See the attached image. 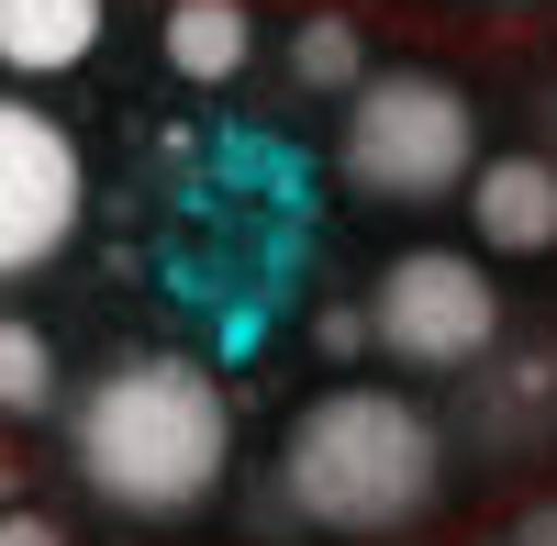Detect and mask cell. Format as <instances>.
<instances>
[{
  "label": "cell",
  "instance_id": "8",
  "mask_svg": "<svg viewBox=\"0 0 557 546\" xmlns=\"http://www.w3.org/2000/svg\"><path fill=\"white\" fill-rule=\"evenodd\" d=\"M157 57H168V78H190V89L246 78V57H257V0H168Z\"/></svg>",
  "mask_w": 557,
  "mask_h": 546
},
{
  "label": "cell",
  "instance_id": "2",
  "mask_svg": "<svg viewBox=\"0 0 557 546\" xmlns=\"http://www.w3.org/2000/svg\"><path fill=\"white\" fill-rule=\"evenodd\" d=\"M446 502V435L412 390L335 380L278 435V513L335 546H391Z\"/></svg>",
  "mask_w": 557,
  "mask_h": 546
},
{
  "label": "cell",
  "instance_id": "10",
  "mask_svg": "<svg viewBox=\"0 0 557 546\" xmlns=\"http://www.w3.org/2000/svg\"><path fill=\"white\" fill-rule=\"evenodd\" d=\"M290 78L312 89V101H346V89L368 78V34L346 12H301L290 23Z\"/></svg>",
  "mask_w": 557,
  "mask_h": 546
},
{
  "label": "cell",
  "instance_id": "11",
  "mask_svg": "<svg viewBox=\"0 0 557 546\" xmlns=\"http://www.w3.org/2000/svg\"><path fill=\"white\" fill-rule=\"evenodd\" d=\"M312 346H323V357H357V346H368V312H357V301L312 312Z\"/></svg>",
  "mask_w": 557,
  "mask_h": 546
},
{
  "label": "cell",
  "instance_id": "5",
  "mask_svg": "<svg viewBox=\"0 0 557 546\" xmlns=\"http://www.w3.org/2000/svg\"><path fill=\"white\" fill-rule=\"evenodd\" d=\"M89 223V167H78V134L23 101V89H0V290L45 280Z\"/></svg>",
  "mask_w": 557,
  "mask_h": 546
},
{
  "label": "cell",
  "instance_id": "14",
  "mask_svg": "<svg viewBox=\"0 0 557 546\" xmlns=\"http://www.w3.org/2000/svg\"><path fill=\"white\" fill-rule=\"evenodd\" d=\"M535 123H546V157H557V78H546V112H535Z\"/></svg>",
  "mask_w": 557,
  "mask_h": 546
},
{
  "label": "cell",
  "instance_id": "12",
  "mask_svg": "<svg viewBox=\"0 0 557 546\" xmlns=\"http://www.w3.org/2000/svg\"><path fill=\"white\" fill-rule=\"evenodd\" d=\"M0 546H67V524L34 513V502H12V513H0Z\"/></svg>",
  "mask_w": 557,
  "mask_h": 546
},
{
  "label": "cell",
  "instance_id": "1",
  "mask_svg": "<svg viewBox=\"0 0 557 546\" xmlns=\"http://www.w3.org/2000/svg\"><path fill=\"white\" fill-rule=\"evenodd\" d=\"M67 469L123 524H190L235 469V401L201 357L134 346L67 401Z\"/></svg>",
  "mask_w": 557,
  "mask_h": 546
},
{
  "label": "cell",
  "instance_id": "15",
  "mask_svg": "<svg viewBox=\"0 0 557 546\" xmlns=\"http://www.w3.org/2000/svg\"><path fill=\"white\" fill-rule=\"evenodd\" d=\"M491 12H502V0H491Z\"/></svg>",
  "mask_w": 557,
  "mask_h": 546
},
{
  "label": "cell",
  "instance_id": "3",
  "mask_svg": "<svg viewBox=\"0 0 557 546\" xmlns=\"http://www.w3.org/2000/svg\"><path fill=\"white\" fill-rule=\"evenodd\" d=\"M335 167H346L357 201L435 212V201L469 190V167H480V101H469L446 67H368V78L346 89Z\"/></svg>",
  "mask_w": 557,
  "mask_h": 546
},
{
  "label": "cell",
  "instance_id": "4",
  "mask_svg": "<svg viewBox=\"0 0 557 546\" xmlns=\"http://www.w3.org/2000/svg\"><path fill=\"white\" fill-rule=\"evenodd\" d=\"M357 312H368V346L391 369H412V380L491 369V346H502V280L469 246H401Z\"/></svg>",
  "mask_w": 557,
  "mask_h": 546
},
{
  "label": "cell",
  "instance_id": "9",
  "mask_svg": "<svg viewBox=\"0 0 557 546\" xmlns=\"http://www.w3.org/2000/svg\"><path fill=\"white\" fill-rule=\"evenodd\" d=\"M57 390H67L57 335H45L34 312H0V424H45V413H57Z\"/></svg>",
  "mask_w": 557,
  "mask_h": 546
},
{
  "label": "cell",
  "instance_id": "6",
  "mask_svg": "<svg viewBox=\"0 0 557 546\" xmlns=\"http://www.w3.org/2000/svg\"><path fill=\"white\" fill-rule=\"evenodd\" d=\"M469 235L480 257H557V157L546 146H502L469 167Z\"/></svg>",
  "mask_w": 557,
  "mask_h": 546
},
{
  "label": "cell",
  "instance_id": "13",
  "mask_svg": "<svg viewBox=\"0 0 557 546\" xmlns=\"http://www.w3.org/2000/svg\"><path fill=\"white\" fill-rule=\"evenodd\" d=\"M502 546H557V502H535V513H513V535Z\"/></svg>",
  "mask_w": 557,
  "mask_h": 546
},
{
  "label": "cell",
  "instance_id": "7",
  "mask_svg": "<svg viewBox=\"0 0 557 546\" xmlns=\"http://www.w3.org/2000/svg\"><path fill=\"white\" fill-rule=\"evenodd\" d=\"M112 34V0H0V78H78Z\"/></svg>",
  "mask_w": 557,
  "mask_h": 546
}]
</instances>
